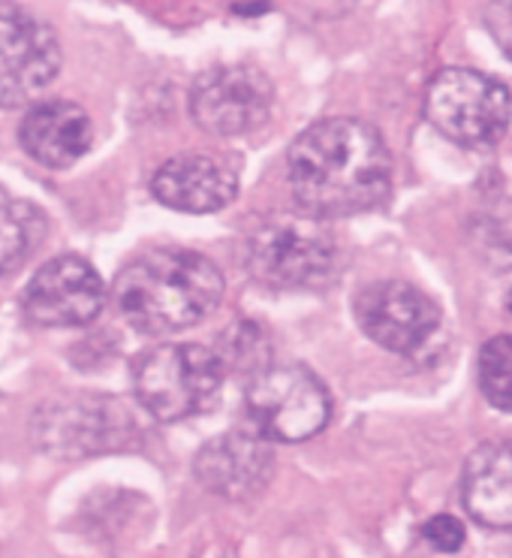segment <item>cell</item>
Wrapping results in <instances>:
<instances>
[{
  "label": "cell",
  "mask_w": 512,
  "mask_h": 558,
  "mask_svg": "<svg viewBox=\"0 0 512 558\" xmlns=\"http://www.w3.org/2000/svg\"><path fill=\"white\" fill-rule=\"evenodd\" d=\"M287 179L295 203L310 218H353L386 203L392 191V155L368 121L322 118L290 145Z\"/></svg>",
  "instance_id": "6da1fadb"
},
{
  "label": "cell",
  "mask_w": 512,
  "mask_h": 558,
  "mask_svg": "<svg viewBox=\"0 0 512 558\" xmlns=\"http://www.w3.org/2000/svg\"><path fill=\"white\" fill-rule=\"evenodd\" d=\"M112 299L133 329L169 336L203 324L218 308L223 299V275L196 251L160 247L118 272Z\"/></svg>",
  "instance_id": "7a4b0ae2"
},
{
  "label": "cell",
  "mask_w": 512,
  "mask_h": 558,
  "mask_svg": "<svg viewBox=\"0 0 512 558\" xmlns=\"http://www.w3.org/2000/svg\"><path fill=\"white\" fill-rule=\"evenodd\" d=\"M244 263L259 284L275 290H317L332 284L341 269V247L322 221L310 215L275 218L251 235Z\"/></svg>",
  "instance_id": "3957f363"
},
{
  "label": "cell",
  "mask_w": 512,
  "mask_h": 558,
  "mask_svg": "<svg viewBox=\"0 0 512 558\" xmlns=\"http://www.w3.org/2000/svg\"><path fill=\"white\" fill-rule=\"evenodd\" d=\"M223 387L218 353L203 344H160L133 365V390L157 420L175 423L205 414Z\"/></svg>",
  "instance_id": "277c9868"
},
{
  "label": "cell",
  "mask_w": 512,
  "mask_h": 558,
  "mask_svg": "<svg viewBox=\"0 0 512 558\" xmlns=\"http://www.w3.org/2000/svg\"><path fill=\"white\" fill-rule=\"evenodd\" d=\"M425 118L449 143L486 148L510 128L512 97L495 76L467 66H449L428 82Z\"/></svg>",
  "instance_id": "5b68a950"
},
{
  "label": "cell",
  "mask_w": 512,
  "mask_h": 558,
  "mask_svg": "<svg viewBox=\"0 0 512 558\" xmlns=\"http://www.w3.org/2000/svg\"><path fill=\"white\" fill-rule=\"evenodd\" d=\"M244 411L263 438L298 444L329 426L332 399L320 377L302 365H266L247 380Z\"/></svg>",
  "instance_id": "8992f818"
},
{
  "label": "cell",
  "mask_w": 512,
  "mask_h": 558,
  "mask_svg": "<svg viewBox=\"0 0 512 558\" xmlns=\"http://www.w3.org/2000/svg\"><path fill=\"white\" fill-rule=\"evenodd\" d=\"M61 73V43L46 19L0 0V109L34 104Z\"/></svg>",
  "instance_id": "52a82bcc"
},
{
  "label": "cell",
  "mask_w": 512,
  "mask_h": 558,
  "mask_svg": "<svg viewBox=\"0 0 512 558\" xmlns=\"http://www.w3.org/2000/svg\"><path fill=\"white\" fill-rule=\"evenodd\" d=\"M275 85L254 64H218L196 76L191 88L193 121L211 136H247L271 116Z\"/></svg>",
  "instance_id": "ba28073f"
},
{
  "label": "cell",
  "mask_w": 512,
  "mask_h": 558,
  "mask_svg": "<svg viewBox=\"0 0 512 558\" xmlns=\"http://www.w3.org/2000/svg\"><path fill=\"white\" fill-rule=\"evenodd\" d=\"M102 302L106 284L100 272L76 254H61L42 263L22 293L25 317L42 329L90 324L100 314Z\"/></svg>",
  "instance_id": "9c48e42d"
},
{
  "label": "cell",
  "mask_w": 512,
  "mask_h": 558,
  "mask_svg": "<svg viewBox=\"0 0 512 558\" xmlns=\"http://www.w3.org/2000/svg\"><path fill=\"white\" fill-rule=\"evenodd\" d=\"M353 312L362 332L392 353H416L440 326L435 299L407 281H374L358 290Z\"/></svg>",
  "instance_id": "30bf717a"
},
{
  "label": "cell",
  "mask_w": 512,
  "mask_h": 558,
  "mask_svg": "<svg viewBox=\"0 0 512 558\" xmlns=\"http://www.w3.org/2000/svg\"><path fill=\"white\" fill-rule=\"evenodd\" d=\"M193 471L208 493L227 501H247L271 481V441L256 428H230L196 453Z\"/></svg>",
  "instance_id": "8fae6325"
},
{
  "label": "cell",
  "mask_w": 512,
  "mask_h": 558,
  "mask_svg": "<svg viewBox=\"0 0 512 558\" xmlns=\"http://www.w3.org/2000/svg\"><path fill=\"white\" fill-rule=\"evenodd\" d=\"M151 194L167 208L184 215H211L239 194V175L211 155H179L154 172Z\"/></svg>",
  "instance_id": "7c38bea8"
},
{
  "label": "cell",
  "mask_w": 512,
  "mask_h": 558,
  "mask_svg": "<svg viewBox=\"0 0 512 558\" xmlns=\"http://www.w3.org/2000/svg\"><path fill=\"white\" fill-rule=\"evenodd\" d=\"M19 140L39 167L66 169L88 155L94 128L82 106L70 100H46L27 109L19 124Z\"/></svg>",
  "instance_id": "4fadbf2b"
},
{
  "label": "cell",
  "mask_w": 512,
  "mask_h": 558,
  "mask_svg": "<svg viewBox=\"0 0 512 558\" xmlns=\"http://www.w3.org/2000/svg\"><path fill=\"white\" fill-rule=\"evenodd\" d=\"M461 501L479 525L512 532V441H488L467 456Z\"/></svg>",
  "instance_id": "5bb4252c"
},
{
  "label": "cell",
  "mask_w": 512,
  "mask_h": 558,
  "mask_svg": "<svg viewBox=\"0 0 512 558\" xmlns=\"http://www.w3.org/2000/svg\"><path fill=\"white\" fill-rule=\"evenodd\" d=\"M49 230L46 215L0 184V275L22 269L27 257L42 245Z\"/></svg>",
  "instance_id": "9a60e30c"
},
{
  "label": "cell",
  "mask_w": 512,
  "mask_h": 558,
  "mask_svg": "<svg viewBox=\"0 0 512 558\" xmlns=\"http://www.w3.org/2000/svg\"><path fill=\"white\" fill-rule=\"evenodd\" d=\"M476 377L488 404L512 414V336L488 338L479 351Z\"/></svg>",
  "instance_id": "2e32d148"
},
{
  "label": "cell",
  "mask_w": 512,
  "mask_h": 558,
  "mask_svg": "<svg viewBox=\"0 0 512 558\" xmlns=\"http://www.w3.org/2000/svg\"><path fill=\"white\" fill-rule=\"evenodd\" d=\"M215 353H218L223 372H227V365H230V368H244V372L256 375L259 368L269 365V360H266L269 341L259 332V326L254 324L230 326V332L223 336V341H220V348Z\"/></svg>",
  "instance_id": "e0dca14e"
},
{
  "label": "cell",
  "mask_w": 512,
  "mask_h": 558,
  "mask_svg": "<svg viewBox=\"0 0 512 558\" xmlns=\"http://www.w3.org/2000/svg\"><path fill=\"white\" fill-rule=\"evenodd\" d=\"M423 537L425 544L431 546V549H437V553H459L461 546H464V537H467V532H464V525H461L455 517H449V513H437V517H431V520L425 522L423 525Z\"/></svg>",
  "instance_id": "ac0fdd59"
},
{
  "label": "cell",
  "mask_w": 512,
  "mask_h": 558,
  "mask_svg": "<svg viewBox=\"0 0 512 558\" xmlns=\"http://www.w3.org/2000/svg\"><path fill=\"white\" fill-rule=\"evenodd\" d=\"M486 27L507 58H512V0H488Z\"/></svg>",
  "instance_id": "d6986e66"
},
{
  "label": "cell",
  "mask_w": 512,
  "mask_h": 558,
  "mask_svg": "<svg viewBox=\"0 0 512 558\" xmlns=\"http://www.w3.org/2000/svg\"><path fill=\"white\" fill-rule=\"evenodd\" d=\"M507 302H510V312H512V290H510V299H507Z\"/></svg>",
  "instance_id": "ffe728a7"
}]
</instances>
